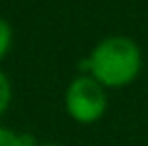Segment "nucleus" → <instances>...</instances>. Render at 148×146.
I'll list each match as a JSON object with an SVG mask.
<instances>
[{
  "label": "nucleus",
  "instance_id": "7ed1b4c3",
  "mask_svg": "<svg viewBox=\"0 0 148 146\" xmlns=\"http://www.w3.org/2000/svg\"><path fill=\"white\" fill-rule=\"evenodd\" d=\"M0 146H34V142L28 133L17 135V133L9 131V129L0 127Z\"/></svg>",
  "mask_w": 148,
  "mask_h": 146
},
{
  "label": "nucleus",
  "instance_id": "f257e3e1",
  "mask_svg": "<svg viewBox=\"0 0 148 146\" xmlns=\"http://www.w3.org/2000/svg\"><path fill=\"white\" fill-rule=\"evenodd\" d=\"M142 67V52L135 41L127 37H110L92 49L88 60H82L79 69L90 71L101 86L118 88L133 82Z\"/></svg>",
  "mask_w": 148,
  "mask_h": 146
},
{
  "label": "nucleus",
  "instance_id": "423d86ee",
  "mask_svg": "<svg viewBox=\"0 0 148 146\" xmlns=\"http://www.w3.org/2000/svg\"><path fill=\"white\" fill-rule=\"evenodd\" d=\"M41 146H58V144H41Z\"/></svg>",
  "mask_w": 148,
  "mask_h": 146
},
{
  "label": "nucleus",
  "instance_id": "f03ea898",
  "mask_svg": "<svg viewBox=\"0 0 148 146\" xmlns=\"http://www.w3.org/2000/svg\"><path fill=\"white\" fill-rule=\"evenodd\" d=\"M105 93L95 77H77L67 90V112L77 123H95L105 112Z\"/></svg>",
  "mask_w": 148,
  "mask_h": 146
},
{
  "label": "nucleus",
  "instance_id": "39448f33",
  "mask_svg": "<svg viewBox=\"0 0 148 146\" xmlns=\"http://www.w3.org/2000/svg\"><path fill=\"white\" fill-rule=\"evenodd\" d=\"M9 45H11V28L4 19H0V58L7 54Z\"/></svg>",
  "mask_w": 148,
  "mask_h": 146
},
{
  "label": "nucleus",
  "instance_id": "20e7f679",
  "mask_svg": "<svg viewBox=\"0 0 148 146\" xmlns=\"http://www.w3.org/2000/svg\"><path fill=\"white\" fill-rule=\"evenodd\" d=\"M9 101H11V84H9L7 75L0 71V114L7 110Z\"/></svg>",
  "mask_w": 148,
  "mask_h": 146
}]
</instances>
